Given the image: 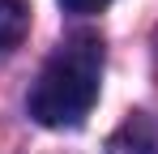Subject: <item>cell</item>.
<instances>
[{"label":"cell","mask_w":158,"mask_h":154,"mask_svg":"<svg viewBox=\"0 0 158 154\" xmlns=\"http://www.w3.org/2000/svg\"><path fill=\"white\" fill-rule=\"evenodd\" d=\"M98 81H103V43L94 34H73L43 64L26 107L43 128H77L98 103Z\"/></svg>","instance_id":"1"},{"label":"cell","mask_w":158,"mask_h":154,"mask_svg":"<svg viewBox=\"0 0 158 154\" xmlns=\"http://www.w3.org/2000/svg\"><path fill=\"white\" fill-rule=\"evenodd\" d=\"M30 30V4L26 0H0V56L17 47Z\"/></svg>","instance_id":"2"},{"label":"cell","mask_w":158,"mask_h":154,"mask_svg":"<svg viewBox=\"0 0 158 154\" xmlns=\"http://www.w3.org/2000/svg\"><path fill=\"white\" fill-rule=\"evenodd\" d=\"M60 4H64L69 13H103L111 0H60Z\"/></svg>","instance_id":"3"}]
</instances>
